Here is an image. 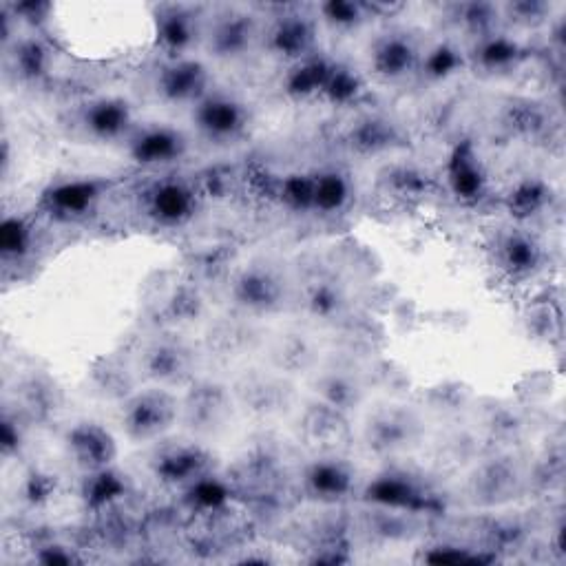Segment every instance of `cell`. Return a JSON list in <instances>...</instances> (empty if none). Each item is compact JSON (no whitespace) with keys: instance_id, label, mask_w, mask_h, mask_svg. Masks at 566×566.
I'll use <instances>...</instances> for the list:
<instances>
[{"instance_id":"6da1fadb","label":"cell","mask_w":566,"mask_h":566,"mask_svg":"<svg viewBox=\"0 0 566 566\" xmlns=\"http://www.w3.org/2000/svg\"><path fill=\"white\" fill-rule=\"evenodd\" d=\"M175 416V403L164 392H146L129 403L124 414L129 434L133 438H151L171 425Z\"/></svg>"},{"instance_id":"7a4b0ae2","label":"cell","mask_w":566,"mask_h":566,"mask_svg":"<svg viewBox=\"0 0 566 566\" xmlns=\"http://www.w3.org/2000/svg\"><path fill=\"white\" fill-rule=\"evenodd\" d=\"M246 113L241 104L226 96H211L206 98L197 109V124L208 138L217 142L235 140L244 131Z\"/></svg>"},{"instance_id":"3957f363","label":"cell","mask_w":566,"mask_h":566,"mask_svg":"<svg viewBox=\"0 0 566 566\" xmlns=\"http://www.w3.org/2000/svg\"><path fill=\"white\" fill-rule=\"evenodd\" d=\"M206 85V69L195 60H177L173 65L164 67L157 80V89H160L166 100L184 102L193 100L204 91Z\"/></svg>"},{"instance_id":"277c9868","label":"cell","mask_w":566,"mask_h":566,"mask_svg":"<svg viewBox=\"0 0 566 566\" xmlns=\"http://www.w3.org/2000/svg\"><path fill=\"white\" fill-rule=\"evenodd\" d=\"M131 153L142 164H166L184 153V138L173 129H146L133 140Z\"/></svg>"},{"instance_id":"5b68a950","label":"cell","mask_w":566,"mask_h":566,"mask_svg":"<svg viewBox=\"0 0 566 566\" xmlns=\"http://www.w3.org/2000/svg\"><path fill=\"white\" fill-rule=\"evenodd\" d=\"M416 65V47L405 34H390L374 47V67L381 76L398 78Z\"/></svg>"},{"instance_id":"8992f818","label":"cell","mask_w":566,"mask_h":566,"mask_svg":"<svg viewBox=\"0 0 566 566\" xmlns=\"http://www.w3.org/2000/svg\"><path fill=\"white\" fill-rule=\"evenodd\" d=\"M131 122L129 104L122 100H98L85 113V127L91 135L102 140H113L127 131Z\"/></svg>"},{"instance_id":"52a82bcc","label":"cell","mask_w":566,"mask_h":566,"mask_svg":"<svg viewBox=\"0 0 566 566\" xmlns=\"http://www.w3.org/2000/svg\"><path fill=\"white\" fill-rule=\"evenodd\" d=\"M69 443L78 456V463L91 469H100L107 465L115 452L111 436L107 432H102V429L96 425L78 427L76 432L71 434Z\"/></svg>"},{"instance_id":"ba28073f","label":"cell","mask_w":566,"mask_h":566,"mask_svg":"<svg viewBox=\"0 0 566 566\" xmlns=\"http://www.w3.org/2000/svg\"><path fill=\"white\" fill-rule=\"evenodd\" d=\"M255 34V25L246 14H228L219 20L213 36L211 47L219 56H237L250 45V38Z\"/></svg>"},{"instance_id":"9c48e42d","label":"cell","mask_w":566,"mask_h":566,"mask_svg":"<svg viewBox=\"0 0 566 566\" xmlns=\"http://www.w3.org/2000/svg\"><path fill=\"white\" fill-rule=\"evenodd\" d=\"M312 43V23L306 16H283L270 34V45L281 56H301Z\"/></svg>"},{"instance_id":"30bf717a","label":"cell","mask_w":566,"mask_h":566,"mask_svg":"<svg viewBox=\"0 0 566 566\" xmlns=\"http://www.w3.org/2000/svg\"><path fill=\"white\" fill-rule=\"evenodd\" d=\"M224 414H226L224 392L215 385L199 387L197 392H193L191 401H188V421H191L193 427L213 429L215 425L222 423Z\"/></svg>"},{"instance_id":"8fae6325","label":"cell","mask_w":566,"mask_h":566,"mask_svg":"<svg viewBox=\"0 0 566 566\" xmlns=\"http://www.w3.org/2000/svg\"><path fill=\"white\" fill-rule=\"evenodd\" d=\"M206 456L193 447H177L157 458V476L169 482L193 480L204 467Z\"/></svg>"},{"instance_id":"7c38bea8","label":"cell","mask_w":566,"mask_h":566,"mask_svg":"<svg viewBox=\"0 0 566 566\" xmlns=\"http://www.w3.org/2000/svg\"><path fill=\"white\" fill-rule=\"evenodd\" d=\"M157 38L173 51L184 49L193 40V14L184 7H164L157 16Z\"/></svg>"},{"instance_id":"4fadbf2b","label":"cell","mask_w":566,"mask_h":566,"mask_svg":"<svg viewBox=\"0 0 566 566\" xmlns=\"http://www.w3.org/2000/svg\"><path fill=\"white\" fill-rule=\"evenodd\" d=\"M308 485L319 498H341L350 489L352 476L341 463H317L308 471Z\"/></svg>"},{"instance_id":"5bb4252c","label":"cell","mask_w":566,"mask_h":566,"mask_svg":"<svg viewBox=\"0 0 566 566\" xmlns=\"http://www.w3.org/2000/svg\"><path fill=\"white\" fill-rule=\"evenodd\" d=\"M151 211L160 222L175 224L191 211V193L184 186L164 184L151 197Z\"/></svg>"},{"instance_id":"9a60e30c","label":"cell","mask_w":566,"mask_h":566,"mask_svg":"<svg viewBox=\"0 0 566 566\" xmlns=\"http://www.w3.org/2000/svg\"><path fill=\"white\" fill-rule=\"evenodd\" d=\"M239 297L246 306L253 308H270L275 306L279 299V286L277 281L264 272H253L246 275L239 283Z\"/></svg>"},{"instance_id":"2e32d148","label":"cell","mask_w":566,"mask_h":566,"mask_svg":"<svg viewBox=\"0 0 566 566\" xmlns=\"http://www.w3.org/2000/svg\"><path fill=\"white\" fill-rule=\"evenodd\" d=\"M96 197H98L96 184L78 182V184L60 186L58 191L51 195V202L65 213H82Z\"/></svg>"},{"instance_id":"e0dca14e","label":"cell","mask_w":566,"mask_h":566,"mask_svg":"<svg viewBox=\"0 0 566 566\" xmlns=\"http://www.w3.org/2000/svg\"><path fill=\"white\" fill-rule=\"evenodd\" d=\"M502 248H505V261L511 270L524 272L538 264V257H540L538 246L533 244L529 237L511 235Z\"/></svg>"},{"instance_id":"ac0fdd59","label":"cell","mask_w":566,"mask_h":566,"mask_svg":"<svg viewBox=\"0 0 566 566\" xmlns=\"http://www.w3.org/2000/svg\"><path fill=\"white\" fill-rule=\"evenodd\" d=\"M345 195H348V186L339 175H326L321 177L317 184H312V202L314 206H321L323 211H334L343 204Z\"/></svg>"},{"instance_id":"d6986e66","label":"cell","mask_w":566,"mask_h":566,"mask_svg":"<svg viewBox=\"0 0 566 566\" xmlns=\"http://www.w3.org/2000/svg\"><path fill=\"white\" fill-rule=\"evenodd\" d=\"M518 54H520L518 45L511 43L507 38H491L487 43H482L478 51L480 62L489 69H502L511 65V62L518 58Z\"/></svg>"},{"instance_id":"ffe728a7","label":"cell","mask_w":566,"mask_h":566,"mask_svg":"<svg viewBox=\"0 0 566 566\" xmlns=\"http://www.w3.org/2000/svg\"><path fill=\"white\" fill-rule=\"evenodd\" d=\"M374 432H376V436H379V443H376V445H383V447L403 445L401 440L405 436H410V421H407V418H403V416L390 414V416H385V418H381L379 423H376Z\"/></svg>"},{"instance_id":"44dd1931","label":"cell","mask_w":566,"mask_h":566,"mask_svg":"<svg viewBox=\"0 0 566 566\" xmlns=\"http://www.w3.org/2000/svg\"><path fill=\"white\" fill-rule=\"evenodd\" d=\"M182 363H184V352L175 348H160L157 352H153L151 370L157 376H175L180 374Z\"/></svg>"},{"instance_id":"7402d4cb","label":"cell","mask_w":566,"mask_h":566,"mask_svg":"<svg viewBox=\"0 0 566 566\" xmlns=\"http://www.w3.org/2000/svg\"><path fill=\"white\" fill-rule=\"evenodd\" d=\"M122 489V485L115 476L111 474H98L96 478L91 480V487L87 489V500H91L93 505H102V502H109L118 491Z\"/></svg>"},{"instance_id":"603a6c76","label":"cell","mask_w":566,"mask_h":566,"mask_svg":"<svg viewBox=\"0 0 566 566\" xmlns=\"http://www.w3.org/2000/svg\"><path fill=\"white\" fill-rule=\"evenodd\" d=\"M326 18L334 25H356L361 23V7L352 3H330L323 7Z\"/></svg>"},{"instance_id":"cb8c5ba5","label":"cell","mask_w":566,"mask_h":566,"mask_svg":"<svg viewBox=\"0 0 566 566\" xmlns=\"http://www.w3.org/2000/svg\"><path fill=\"white\" fill-rule=\"evenodd\" d=\"M516 206L520 208V211H524V213H531V211H538V208L544 204V191H542V186L540 184H533V182H529V184H524L520 191L516 193Z\"/></svg>"},{"instance_id":"d4e9b609","label":"cell","mask_w":566,"mask_h":566,"mask_svg":"<svg viewBox=\"0 0 566 566\" xmlns=\"http://www.w3.org/2000/svg\"><path fill=\"white\" fill-rule=\"evenodd\" d=\"M456 51H452L449 47H440L438 51H434L432 56L427 60V71L434 73V76H443V73H449L456 67Z\"/></svg>"},{"instance_id":"484cf974","label":"cell","mask_w":566,"mask_h":566,"mask_svg":"<svg viewBox=\"0 0 566 566\" xmlns=\"http://www.w3.org/2000/svg\"><path fill=\"white\" fill-rule=\"evenodd\" d=\"M454 182H456V191L467 197L480 191V175L476 173L474 166H463L460 173L454 177Z\"/></svg>"},{"instance_id":"4316f807","label":"cell","mask_w":566,"mask_h":566,"mask_svg":"<svg viewBox=\"0 0 566 566\" xmlns=\"http://www.w3.org/2000/svg\"><path fill=\"white\" fill-rule=\"evenodd\" d=\"M547 9L551 12V7H547L544 3H520V5H513L511 12L520 18H542L544 14H547Z\"/></svg>"}]
</instances>
